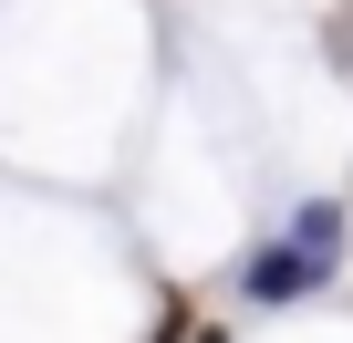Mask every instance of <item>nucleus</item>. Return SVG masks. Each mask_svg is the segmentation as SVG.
Wrapping results in <instances>:
<instances>
[{"mask_svg": "<svg viewBox=\"0 0 353 343\" xmlns=\"http://www.w3.org/2000/svg\"><path fill=\"white\" fill-rule=\"evenodd\" d=\"M332 260H343V219H332V208H312L281 250H260V260H250V302H291V291H312Z\"/></svg>", "mask_w": 353, "mask_h": 343, "instance_id": "1", "label": "nucleus"}, {"mask_svg": "<svg viewBox=\"0 0 353 343\" xmlns=\"http://www.w3.org/2000/svg\"><path fill=\"white\" fill-rule=\"evenodd\" d=\"M166 343H219V333H198V322H176V333H166Z\"/></svg>", "mask_w": 353, "mask_h": 343, "instance_id": "2", "label": "nucleus"}]
</instances>
